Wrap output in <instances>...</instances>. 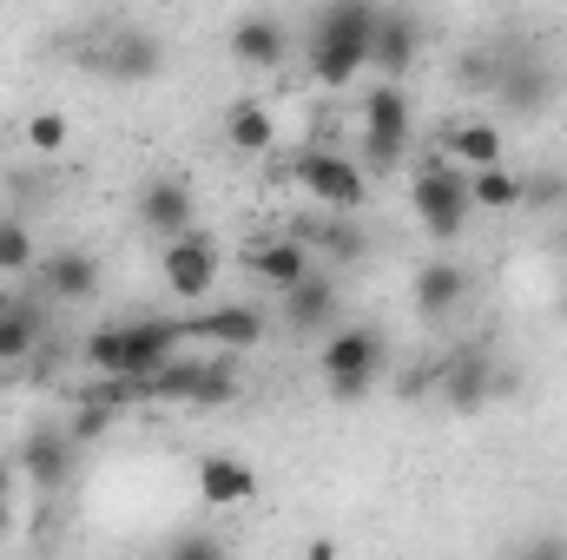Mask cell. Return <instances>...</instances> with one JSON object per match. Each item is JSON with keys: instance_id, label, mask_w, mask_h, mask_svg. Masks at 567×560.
Masks as SVG:
<instances>
[{"instance_id": "cell-1", "label": "cell", "mask_w": 567, "mask_h": 560, "mask_svg": "<svg viewBox=\"0 0 567 560\" xmlns=\"http://www.w3.org/2000/svg\"><path fill=\"white\" fill-rule=\"evenodd\" d=\"M370 33H377V0H323L310 33H303L310 80L337 93L357 73H370Z\"/></svg>"}, {"instance_id": "cell-2", "label": "cell", "mask_w": 567, "mask_h": 560, "mask_svg": "<svg viewBox=\"0 0 567 560\" xmlns=\"http://www.w3.org/2000/svg\"><path fill=\"white\" fill-rule=\"evenodd\" d=\"M185 343H192L185 317H126V323H106V330L86 336V363H93V376H133V383H145Z\"/></svg>"}, {"instance_id": "cell-3", "label": "cell", "mask_w": 567, "mask_h": 560, "mask_svg": "<svg viewBox=\"0 0 567 560\" xmlns=\"http://www.w3.org/2000/svg\"><path fill=\"white\" fill-rule=\"evenodd\" d=\"M383 363H390V343H383L370 323H337V330H323L317 370H323L330 403H363V396L383 383Z\"/></svg>"}, {"instance_id": "cell-4", "label": "cell", "mask_w": 567, "mask_h": 560, "mask_svg": "<svg viewBox=\"0 0 567 560\" xmlns=\"http://www.w3.org/2000/svg\"><path fill=\"white\" fill-rule=\"evenodd\" d=\"M410 205H416V218H423V231L435 238V245H455V238L468 231V218H475L468 172H455V158H449L442 145L416 165V178H410Z\"/></svg>"}, {"instance_id": "cell-5", "label": "cell", "mask_w": 567, "mask_h": 560, "mask_svg": "<svg viewBox=\"0 0 567 560\" xmlns=\"http://www.w3.org/2000/svg\"><path fill=\"white\" fill-rule=\"evenodd\" d=\"M145 403H192V409H218V403H231L238 396V370H231V350H218V356H172L165 370H152L140 383Z\"/></svg>"}, {"instance_id": "cell-6", "label": "cell", "mask_w": 567, "mask_h": 560, "mask_svg": "<svg viewBox=\"0 0 567 560\" xmlns=\"http://www.w3.org/2000/svg\"><path fill=\"white\" fill-rule=\"evenodd\" d=\"M495 106L508 113V120H542L548 106H555V93H561V80H555V66L535 53V46H522V40H502V53H495Z\"/></svg>"}, {"instance_id": "cell-7", "label": "cell", "mask_w": 567, "mask_h": 560, "mask_svg": "<svg viewBox=\"0 0 567 560\" xmlns=\"http://www.w3.org/2000/svg\"><path fill=\"white\" fill-rule=\"evenodd\" d=\"M410 139H416V120H410L403 80L370 86V100H363V172H396L410 158Z\"/></svg>"}, {"instance_id": "cell-8", "label": "cell", "mask_w": 567, "mask_h": 560, "mask_svg": "<svg viewBox=\"0 0 567 560\" xmlns=\"http://www.w3.org/2000/svg\"><path fill=\"white\" fill-rule=\"evenodd\" d=\"M290 178H297L323 211H357V205L370 198L363 158H350V152H337V145H303V152L290 158Z\"/></svg>"}, {"instance_id": "cell-9", "label": "cell", "mask_w": 567, "mask_h": 560, "mask_svg": "<svg viewBox=\"0 0 567 560\" xmlns=\"http://www.w3.org/2000/svg\"><path fill=\"white\" fill-rule=\"evenodd\" d=\"M86 66L113 86H152L165 73V40L152 27H113L86 46Z\"/></svg>"}, {"instance_id": "cell-10", "label": "cell", "mask_w": 567, "mask_h": 560, "mask_svg": "<svg viewBox=\"0 0 567 560\" xmlns=\"http://www.w3.org/2000/svg\"><path fill=\"white\" fill-rule=\"evenodd\" d=\"M158 278L172 297H212L218 278H225V258H218V238L212 231H178V238H165V251H158Z\"/></svg>"}, {"instance_id": "cell-11", "label": "cell", "mask_w": 567, "mask_h": 560, "mask_svg": "<svg viewBox=\"0 0 567 560\" xmlns=\"http://www.w3.org/2000/svg\"><path fill=\"white\" fill-rule=\"evenodd\" d=\"M435 396H442L449 409H482V403H495V396H502L495 356H488L482 343H455V350L435 363Z\"/></svg>"}, {"instance_id": "cell-12", "label": "cell", "mask_w": 567, "mask_h": 560, "mask_svg": "<svg viewBox=\"0 0 567 560\" xmlns=\"http://www.w3.org/2000/svg\"><path fill=\"white\" fill-rule=\"evenodd\" d=\"M423 53V20L403 7H377V33H370V73L377 80H410Z\"/></svg>"}, {"instance_id": "cell-13", "label": "cell", "mask_w": 567, "mask_h": 560, "mask_svg": "<svg viewBox=\"0 0 567 560\" xmlns=\"http://www.w3.org/2000/svg\"><path fill=\"white\" fill-rule=\"evenodd\" d=\"M265 330H271V323H265L258 303H212L205 317H185V336H192V343H212V350H231V356H238V350H258Z\"/></svg>"}, {"instance_id": "cell-14", "label": "cell", "mask_w": 567, "mask_h": 560, "mask_svg": "<svg viewBox=\"0 0 567 560\" xmlns=\"http://www.w3.org/2000/svg\"><path fill=\"white\" fill-rule=\"evenodd\" d=\"M225 46H231L238 66H251V73H278L284 60H290V46H297V33L284 27L278 13H245V20H231Z\"/></svg>"}, {"instance_id": "cell-15", "label": "cell", "mask_w": 567, "mask_h": 560, "mask_svg": "<svg viewBox=\"0 0 567 560\" xmlns=\"http://www.w3.org/2000/svg\"><path fill=\"white\" fill-rule=\"evenodd\" d=\"M73 455H80L73 428H33V435L20 442V475H27L40 495H60V488L73 481Z\"/></svg>"}, {"instance_id": "cell-16", "label": "cell", "mask_w": 567, "mask_h": 560, "mask_svg": "<svg viewBox=\"0 0 567 560\" xmlns=\"http://www.w3.org/2000/svg\"><path fill=\"white\" fill-rule=\"evenodd\" d=\"M133 211H140V225L152 238H178V231L198 225V198H192L185 178H145L140 198H133Z\"/></svg>"}, {"instance_id": "cell-17", "label": "cell", "mask_w": 567, "mask_h": 560, "mask_svg": "<svg viewBox=\"0 0 567 560\" xmlns=\"http://www.w3.org/2000/svg\"><path fill=\"white\" fill-rule=\"evenodd\" d=\"M284 323L297 330V336H323V330H337V310H343V297H337V278H297L290 290L278 297Z\"/></svg>"}, {"instance_id": "cell-18", "label": "cell", "mask_w": 567, "mask_h": 560, "mask_svg": "<svg viewBox=\"0 0 567 560\" xmlns=\"http://www.w3.org/2000/svg\"><path fill=\"white\" fill-rule=\"evenodd\" d=\"M410 297H416V317H423V323H442V317L462 310L468 271H462L455 258H429V265H416V278H410Z\"/></svg>"}, {"instance_id": "cell-19", "label": "cell", "mask_w": 567, "mask_h": 560, "mask_svg": "<svg viewBox=\"0 0 567 560\" xmlns=\"http://www.w3.org/2000/svg\"><path fill=\"white\" fill-rule=\"evenodd\" d=\"M251 495H258V475H251L245 455L218 448V455L198 462V501H205V508H245Z\"/></svg>"}, {"instance_id": "cell-20", "label": "cell", "mask_w": 567, "mask_h": 560, "mask_svg": "<svg viewBox=\"0 0 567 560\" xmlns=\"http://www.w3.org/2000/svg\"><path fill=\"white\" fill-rule=\"evenodd\" d=\"M40 290H47L53 303H93V297H100V258L80 251V245L53 251V258L40 265Z\"/></svg>"}, {"instance_id": "cell-21", "label": "cell", "mask_w": 567, "mask_h": 560, "mask_svg": "<svg viewBox=\"0 0 567 560\" xmlns=\"http://www.w3.org/2000/svg\"><path fill=\"white\" fill-rule=\"evenodd\" d=\"M245 265H251V278L265 283L271 297H284L297 278H310V245L303 238H258L245 251Z\"/></svg>"}, {"instance_id": "cell-22", "label": "cell", "mask_w": 567, "mask_h": 560, "mask_svg": "<svg viewBox=\"0 0 567 560\" xmlns=\"http://www.w3.org/2000/svg\"><path fill=\"white\" fill-rule=\"evenodd\" d=\"M225 139H231V152H245V158L278 152V120H271V106H258V100H231V106H225Z\"/></svg>"}, {"instance_id": "cell-23", "label": "cell", "mask_w": 567, "mask_h": 560, "mask_svg": "<svg viewBox=\"0 0 567 560\" xmlns=\"http://www.w3.org/2000/svg\"><path fill=\"white\" fill-rule=\"evenodd\" d=\"M502 145L508 139H502L495 120H455V126H442V152H449L455 165H468V172H475V165H495Z\"/></svg>"}, {"instance_id": "cell-24", "label": "cell", "mask_w": 567, "mask_h": 560, "mask_svg": "<svg viewBox=\"0 0 567 560\" xmlns=\"http://www.w3.org/2000/svg\"><path fill=\"white\" fill-rule=\"evenodd\" d=\"M40 350V303L0 290V363H27Z\"/></svg>"}, {"instance_id": "cell-25", "label": "cell", "mask_w": 567, "mask_h": 560, "mask_svg": "<svg viewBox=\"0 0 567 560\" xmlns=\"http://www.w3.org/2000/svg\"><path fill=\"white\" fill-rule=\"evenodd\" d=\"M468 198H475V211H515L522 205V178L495 158V165H475L468 172Z\"/></svg>"}, {"instance_id": "cell-26", "label": "cell", "mask_w": 567, "mask_h": 560, "mask_svg": "<svg viewBox=\"0 0 567 560\" xmlns=\"http://www.w3.org/2000/svg\"><path fill=\"white\" fill-rule=\"evenodd\" d=\"M33 265H40L33 225H27V218H0V278H27Z\"/></svg>"}, {"instance_id": "cell-27", "label": "cell", "mask_w": 567, "mask_h": 560, "mask_svg": "<svg viewBox=\"0 0 567 560\" xmlns=\"http://www.w3.org/2000/svg\"><path fill=\"white\" fill-rule=\"evenodd\" d=\"M20 139H27V152H33V158H60V152L73 145V120L47 106V113H33V120L20 126Z\"/></svg>"}, {"instance_id": "cell-28", "label": "cell", "mask_w": 567, "mask_h": 560, "mask_svg": "<svg viewBox=\"0 0 567 560\" xmlns=\"http://www.w3.org/2000/svg\"><path fill=\"white\" fill-rule=\"evenodd\" d=\"M310 238H317V245H323L337 265H357V258H363V231L350 225V211H337V218H330V225H317Z\"/></svg>"}, {"instance_id": "cell-29", "label": "cell", "mask_w": 567, "mask_h": 560, "mask_svg": "<svg viewBox=\"0 0 567 560\" xmlns=\"http://www.w3.org/2000/svg\"><path fill=\"white\" fill-rule=\"evenodd\" d=\"M495 53H502V40H482V46H468V53L455 60V80H462L468 93H488V86H495Z\"/></svg>"}, {"instance_id": "cell-30", "label": "cell", "mask_w": 567, "mask_h": 560, "mask_svg": "<svg viewBox=\"0 0 567 560\" xmlns=\"http://www.w3.org/2000/svg\"><path fill=\"white\" fill-rule=\"evenodd\" d=\"M522 205H567V178H561V172L522 178Z\"/></svg>"}, {"instance_id": "cell-31", "label": "cell", "mask_w": 567, "mask_h": 560, "mask_svg": "<svg viewBox=\"0 0 567 560\" xmlns=\"http://www.w3.org/2000/svg\"><path fill=\"white\" fill-rule=\"evenodd\" d=\"M172 554H225V541H218V535H178Z\"/></svg>"}, {"instance_id": "cell-32", "label": "cell", "mask_w": 567, "mask_h": 560, "mask_svg": "<svg viewBox=\"0 0 567 560\" xmlns=\"http://www.w3.org/2000/svg\"><path fill=\"white\" fill-rule=\"evenodd\" d=\"M0 508H13V468L0 462Z\"/></svg>"}, {"instance_id": "cell-33", "label": "cell", "mask_w": 567, "mask_h": 560, "mask_svg": "<svg viewBox=\"0 0 567 560\" xmlns=\"http://www.w3.org/2000/svg\"><path fill=\"white\" fill-rule=\"evenodd\" d=\"M7 528H13V508H0V541H7Z\"/></svg>"}, {"instance_id": "cell-34", "label": "cell", "mask_w": 567, "mask_h": 560, "mask_svg": "<svg viewBox=\"0 0 567 560\" xmlns=\"http://www.w3.org/2000/svg\"><path fill=\"white\" fill-rule=\"evenodd\" d=\"M555 251H561V258H567V225H561V238H555Z\"/></svg>"}, {"instance_id": "cell-35", "label": "cell", "mask_w": 567, "mask_h": 560, "mask_svg": "<svg viewBox=\"0 0 567 560\" xmlns=\"http://www.w3.org/2000/svg\"><path fill=\"white\" fill-rule=\"evenodd\" d=\"M561 310H567V297H561Z\"/></svg>"}]
</instances>
